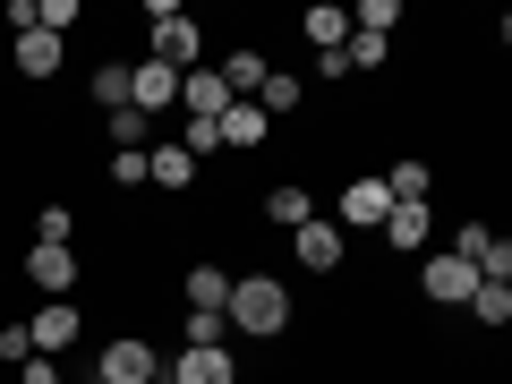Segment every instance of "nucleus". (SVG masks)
Segmentation results:
<instances>
[{"instance_id":"nucleus-1","label":"nucleus","mask_w":512,"mask_h":384,"mask_svg":"<svg viewBox=\"0 0 512 384\" xmlns=\"http://www.w3.org/2000/svg\"><path fill=\"white\" fill-rule=\"evenodd\" d=\"M222 325L231 333H248V342H282L291 333V282L282 274H231V299H222Z\"/></svg>"},{"instance_id":"nucleus-2","label":"nucleus","mask_w":512,"mask_h":384,"mask_svg":"<svg viewBox=\"0 0 512 384\" xmlns=\"http://www.w3.org/2000/svg\"><path fill=\"white\" fill-rule=\"evenodd\" d=\"M384 214H393V188H384V171H350V180H342V197H333V231H384Z\"/></svg>"},{"instance_id":"nucleus-3","label":"nucleus","mask_w":512,"mask_h":384,"mask_svg":"<svg viewBox=\"0 0 512 384\" xmlns=\"http://www.w3.org/2000/svg\"><path fill=\"white\" fill-rule=\"evenodd\" d=\"M94 376H103V384H154V376H163V350H154L146 333H111L103 359H94Z\"/></svg>"},{"instance_id":"nucleus-4","label":"nucleus","mask_w":512,"mask_h":384,"mask_svg":"<svg viewBox=\"0 0 512 384\" xmlns=\"http://www.w3.org/2000/svg\"><path fill=\"white\" fill-rule=\"evenodd\" d=\"M291 265H299V274H316V282H325V274H342V265H350V239L333 231L325 214H316V222H299V231H291Z\"/></svg>"},{"instance_id":"nucleus-5","label":"nucleus","mask_w":512,"mask_h":384,"mask_svg":"<svg viewBox=\"0 0 512 384\" xmlns=\"http://www.w3.org/2000/svg\"><path fill=\"white\" fill-rule=\"evenodd\" d=\"M470 291H478V274L461 265V256H444V248L419 256V299L427 308H470Z\"/></svg>"},{"instance_id":"nucleus-6","label":"nucleus","mask_w":512,"mask_h":384,"mask_svg":"<svg viewBox=\"0 0 512 384\" xmlns=\"http://www.w3.org/2000/svg\"><path fill=\"white\" fill-rule=\"evenodd\" d=\"M77 333H86V308H77V299H43V308L26 316V342H35V359L77 350Z\"/></svg>"},{"instance_id":"nucleus-7","label":"nucleus","mask_w":512,"mask_h":384,"mask_svg":"<svg viewBox=\"0 0 512 384\" xmlns=\"http://www.w3.org/2000/svg\"><path fill=\"white\" fill-rule=\"evenodd\" d=\"M9 69H18L26 86H52V77L69 69V43L43 35V26H26V35H9Z\"/></svg>"},{"instance_id":"nucleus-8","label":"nucleus","mask_w":512,"mask_h":384,"mask_svg":"<svg viewBox=\"0 0 512 384\" xmlns=\"http://www.w3.org/2000/svg\"><path fill=\"white\" fill-rule=\"evenodd\" d=\"M146 60H163L171 77H188V69H205V26L188 18V9H180V18H163V26H154V52H146Z\"/></svg>"},{"instance_id":"nucleus-9","label":"nucleus","mask_w":512,"mask_h":384,"mask_svg":"<svg viewBox=\"0 0 512 384\" xmlns=\"http://www.w3.org/2000/svg\"><path fill=\"white\" fill-rule=\"evenodd\" d=\"M26 282H35L43 299H69L77 282H86V265H77V248H43L35 239V248H26Z\"/></svg>"},{"instance_id":"nucleus-10","label":"nucleus","mask_w":512,"mask_h":384,"mask_svg":"<svg viewBox=\"0 0 512 384\" xmlns=\"http://www.w3.org/2000/svg\"><path fill=\"white\" fill-rule=\"evenodd\" d=\"M128 111H180V77L163 69V60H128Z\"/></svg>"},{"instance_id":"nucleus-11","label":"nucleus","mask_w":512,"mask_h":384,"mask_svg":"<svg viewBox=\"0 0 512 384\" xmlns=\"http://www.w3.org/2000/svg\"><path fill=\"white\" fill-rule=\"evenodd\" d=\"M376 239H384L393 256H427V239H436V205H393Z\"/></svg>"},{"instance_id":"nucleus-12","label":"nucleus","mask_w":512,"mask_h":384,"mask_svg":"<svg viewBox=\"0 0 512 384\" xmlns=\"http://www.w3.org/2000/svg\"><path fill=\"white\" fill-rule=\"evenodd\" d=\"M214 77H222V94H231V103H248V94L265 86V77H274V60L256 52V43H231V52L214 60Z\"/></svg>"},{"instance_id":"nucleus-13","label":"nucleus","mask_w":512,"mask_h":384,"mask_svg":"<svg viewBox=\"0 0 512 384\" xmlns=\"http://www.w3.org/2000/svg\"><path fill=\"white\" fill-rule=\"evenodd\" d=\"M163 367H171V384H239L231 342H222V350H180V359H163Z\"/></svg>"},{"instance_id":"nucleus-14","label":"nucleus","mask_w":512,"mask_h":384,"mask_svg":"<svg viewBox=\"0 0 512 384\" xmlns=\"http://www.w3.org/2000/svg\"><path fill=\"white\" fill-rule=\"evenodd\" d=\"M214 128H222V154H265V137H274V120H265L256 103H231Z\"/></svg>"},{"instance_id":"nucleus-15","label":"nucleus","mask_w":512,"mask_h":384,"mask_svg":"<svg viewBox=\"0 0 512 384\" xmlns=\"http://www.w3.org/2000/svg\"><path fill=\"white\" fill-rule=\"evenodd\" d=\"M299 35H308V52H342V43H350V9L308 0V9H299Z\"/></svg>"},{"instance_id":"nucleus-16","label":"nucleus","mask_w":512,"mask_h":384,"mask_svg":"<svg viewBox=\"0 0 512 384\" xmlns=\"http://www.w3.org/2000/svg\"><path fill=\"white\" fill-rule=\"evenodd\" d=\"M222 299H231V274H222L214 256H197V265L180 274V308H214L222 316Z\"/></svg>"},{"instance_id":"nucleus-17","label":"nucleus","mask_w":512,"mask_h":384,"mask_svg":"<svg viewBox=\"0 0 512 384\" xmlns=\"http://www.w3.org/2000/svg\"><path fill=\"white\" fill-rule=\"evenodd\" d=\"M146 180H154V188H171V197H188V188H197V163H188L171 137H154V146H146Z\"/></svg>"},{"instance_id":"nucleus-18","label":"nucleus","mask_w":512,"mask_h":384,"mask_svg":"<svg viewBox=\"0 0 512 384\" xmlns=\"http://www.w3.org/2000/svg\"><path fill=\"white\" fill-rule=\"evenodd\" d=\"M265 222H274V231L291 239L299 222H316V188H299V180H282V188H265Z\"/></svg>"},{"instance_id":"nucleus-19","label":"nucleus","mask_w":512,"mask_h":384,"mask_svg":"<svg viewBox=\"0 0 512 384\" xmlns=\"http://www.w3.org/2000/svg\"><path fill=\"white\" fill-rule=\"evenodd\" d=\"M384 188H393V205H436V163H419V154H402V163L384 171Z\"/></svg>"},{"instance_id":"nucleus-20","label":"nucleus","mask_w":512,"mask_h":384,"mask_svg":"<svg viewBox=\"0 0 512 384\" xmlns=\"http://www.w3.org/2000/svg\"><path fill=\"white\" fill-rule=\"evenodd\" d=\"M248 103H256V111H265V120H291V111H299V103H308V77H291V69H274V77H265V86H256V94H248Z\"/></svg>"},{"instance_id":"nucleus-21","label":"nucleus","mask_w":512,"mask_h":384,"mask_svg":"<svg viewBox=\"0 0 512 384\" xmlns=\"http://www.w3.org/2000/svg\"><path fill=\"white\" fill-rule=\"evenodd\" d=\"M470 316H478L487 333H504V325H512V282H478V291H470Z\"/></svg>"},{"instance_id":"nucleus-22","label":"nucleus","mask_w":512,"mask_h":384,"mask_svg":"<svg viewBox=\"0 0 512 384\" xmlns=\"http://www.w3.org/2000/svg\"><path fill=\"white\" fill-rule=\"evenodd\" d=\"M86 103H94V111H120V103H128V60H103V69L86 77Z\"/></svg>"},{"instance_id":"nucleus-23","label":"nucleus","mask_w":512,"mask_h":384,"mask_svg":"<svg viewBox=\"0 0 512 384\" xmlns=\"http://www.w3.org/2000/svg\"><path fill=\"white\" fill-rule=\"evenodd\" d=\"M222 333H231V325H222L214 308H188L180 316V350H222Z\"/></svg>"},{"instance_id":"nucleus-24","label":"nucleus","mask_w":512,"mask_h":384,"mask_svg":"<svg viewBox=\"0 0 512 384\" xmlns=\"http://www.w3.org/2000/svg\"><path fill=\"white\" fill-rule=\"evenodd\" d=\"M35 239H43V248H77V214H69V205H43V214H35Z\"/></svg>"},{"instance_id":"nucleus-25","label":"nucleus","mask_w":512,"mask_h":384,"mask_svg":"<svg viewBox=\"0 0 512 384\" xmlns=\"http://www.w3.org/2000/svg\"><path fill=\"white\" fill-rule=\"evenodd\" d=\"M350 26H359V35H384V43H393V26H402V0H359V18H350Z\"/></svg>"},{"instance_id":"nucleus-26","label":"nucleus","mask_w":512,"mask_h":384,"mask_svg":"<svg viewBox=\"0 0 512 384\" xmlns=\"http://www.w3.org/2000/svg\"><path fill=\"white\" fill-rule=\"evenodd\" d=\"M77 18H86L77 0H35V26H43V35H60V43H69V26H77Z\"/></svg>"},{"instance_id":"nucleus-27","label":"nucleus","mask_w":512,"mask_h":384,"mask_svg":"<svg viewBox=\"0 0 512 384\" xmlns=\"http://www.w3.org/2000/svg\"><path fill=\"white\" fill-rule=\"evenodd\" d=\"M111 188H146V154H103Z\"/></svg>"},{"instance_id":"nucleus-28","label":"nucleus","mask_w":512,"mask_h":384,"mask_svg":"<svg viewBox=\"0 0 512 384\" xmlns=\"http://www.w3.org/2000/svg\"><path fill=\"white\" fill-rule=\"evenodd\" d=\"M18 359H35V342H26V316H18V325H0V367H18Z\"/></svg>"},{"instance_id":"nucleus-29","label":"nucleus","mask_w":512,"mask_h":384,"mask_svg":"<svg viewBox=\"0 0 512 384\" xmlns=\"http://www.w3.org/2000/svg\"><path fill=\"white\" fill-rule=\"evenodd\" d=\"M18 384H60V359H18Z\"/></svg>"},{"instance_id":"nucleus-30","label":"nucleus","mask_w":512,"mask_h":384,"mask_svg":"<svg viewBox=\"0 0 512 384\" xmlns=\"http://www.w3.org/2000/svg\"><path fill=\"white\" fill-rule=\"evenodd\" d=\"M154 384H171V367H163V376H154Z\"/></svg>"},{"instance_id":"nucleus-31","label":"nucleus","mask_w":512,"mask_h":384,"mask_svg":"<svg viewBox=\"0 0 512 384\" xmlns=\"http://www.w3.org/2000/svg\"><path fill=\"white\" fill-rule=\"evenodd\" d=\"M77 384H103V376H77Z\"/></svg>"}]
</instances>
